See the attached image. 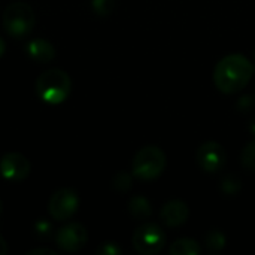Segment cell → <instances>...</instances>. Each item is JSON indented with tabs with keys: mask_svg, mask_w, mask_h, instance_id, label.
Here are the masks:
<instances>
[{
	"mask_svg": "<svg viewBox=\"0 0 255 255\" xmlns=\"http://www.w3.org/2000/svg\"><path fill=\"white\" fill-rule=\"evenodd\" d=\"M254 73L253 63L242 54H230L218 61L214 70L215 87L224 94L239 93L248 85Z\"/></svg>",
	"mask_w": 255,
	"mask_h": 255,
	"instance_id": "obj_1",
	"label": "cell"
},
{
	"mask_svg": "<svg viewBox=\"0 0 255 255\" xmlns=\"http://www.w3.org/2000/svg\"><path fill=\"white\" fill-rule=\"evenodd\" d=\"M34 90L45 103L60 105L70 94L72 79L61 69H49L36 79Z\"/></svg>",
	"mask_w": 255,
	"mask_h": 255,
	"instance_id": "obj_2",
	"label": "cell"
},
{
	"mask_svg": "<svg viewBox=\"0 0 255 255\" xmlns=\"http://www.w3.org/2000/svg\"><path fill=\"white\" fill-rule=\"evenodd\" d=\"M167 158L161 148L149 145L137 151L133 158L131 172L140 181H154L166 169Z\"/></svg>",
	"mask_w": 255,
	"mask_h": 255,
	"instance_id": "obj_3",
	"label": "cell"
},
{
	"mask_svg": "<svg viewBox=\"0 0 255 255\" xmlns=\"http://www.w3.org/2000/svg\"><path fill=\"white\" fill-rule=\"evenodd\" d=\"M36 18L30 4L24 1H15L4 9L3 27L13 37L27 36L34 27Z\"/></svg>",
	"mask_w": 255,
	"mask_h": 255,
	"instance_id": "obj_4",
	"label": "cell"
},
{
	"mask_svg": "<svg viewBox=\"0 0 255 255\" xmlns=\"http://www.w3.org/2000/svg\"><path fill=\"white\" fill-rule=\"evenodd\" d=\"M131 242L139 254H158L166 245V233L157 224H142L134 230Z\"/></svg>",
	"mask_w": 255,
	"mask_h": 255,
	"instance_id": "obj_5",
	"label": "cell"
},
{
	"mask_svg": "<svg viewBox=\"0 0 255 255\" xmlns=\"http://www.w3.org/2000/svg\"><path fill=\"white\" fill-rule=\"evenodd\" d=\"M79 206L78 194L70 188H61L55 191L48 203L49 215L57 221H67L70 220Z\"/></svg>",
	"mask_w": 255,
	"mask_h": 255,
	"instance_id": "obj_6",
	"label": "cell"
},
{
	"mask_svg": "<svg viewBox=\"0 0 255 255\" xmlns=\"http://www.w3.org/2000/svg\"><path fill=\"white\" fill-rule=\"evenodd\" d=\"M227 155L224 148L217 142H205L196 152V161L199 167L206 173H217L226 164Z\"/></svg>",
	"mask_w": 255,
	"mask_h": 255,
	"instance_id": "obj_7",
	"label": "cell"
},
{
	"mask_svg": "<svg viewBox=\"0 0 255 255\" xmlns=\"http://www.w3.org/2000/svg\"><path fill=\"white\" fill-rule=\"evenodd\" d=\"M88 241L87 229L82 224L70 223L64 227H61L55 233V244L60 250L66 253H78L85 247Z\"/></svg>",
	"mask_w": 255,
	"mask_h": 255,
	"instance_id": "obj_8",
	"label": "cell"
},
{
	"mask_svg": "<svg viewBox=\"0 0 255 255\" xmlns=\"http://www.w3.org/2000/svg\"><path fill=\"white\" fill-rule=\"evenodd\" d=\"M31 170V164L22 154L9 152L1 157L0 160V173L4 179L12 182L24 181Z\"/></svg>",
	"mask_w": 255,
	"mask_h": 255,
	"instance_id": "obj_9",
	"label": "cell"
},
{
	"mask_svg": "<svg viewBox=\"0 0 255 255\" xmlns=\"http://www.w3.org/2000/svg\"><path fill=\"white\" fill-rule=\"evenodd\" d=\"M190 215V209L187 206V203L181 202V200H170L167 202L161 212V221L167 226V227H179L182 226Z\"/></svg>",
	"mask_w": 255,
	"mask_h": 255,
	"instance_id": "obj_10",
	"label": "cell"
},
{
	"mask_svg": "<svg viewBox=\"0 0 255 255\" xmlns=\"http://www.w3.org/2000/svg\"><path fill=\"white\" fill-rule=\"evenodd\" d=\"M27 55L33 61L45 64L55 57V48L46 39H33L27 45Z\"/></svg>",
	"mask_w": 255,
	"mask_h": 255,
	"instance_id": "obj_11",
	"label": "cell"
},
{
	"mask_svg": "<svg viewBox=\"0 0 255 255\" xmlns=\"http://www.w3.org/2000/svg\"><path fill=\"white\" fill-rule=\"evenodd\" d=\"M169 253L172 255H200L202 248H200V245L196 241L184 238V239L175 241L172 244Z\"/></svg>",
	"mask_w": 255,
	"mask_h": 255,
	"instance_id": "obj_12",
	"label": "cell"
},
{
	"mask_svg": "<svg viewBox=\"0 0 255 255\" xmlns=\"http://www.w3.org/2000/svg\"><path fill=\"white\" fill-rule=\"evenodd\" d=\"M128 212L137 218V220H145L151 215L152 209H151V203L142 197V196H136L128 202Z\"/></svg>",
	"mask_w": 255,
	"mask_h": 255,
	"instance_id": "obj_13",
	"label": "cell"
},
{
	"mask_svg": "<svg viewBox=\"0 0 255 255\" xmlns=\"http://www.w3.org/2000/svg\"><path fill=\"white\" fill-rule=\"evenodd\" d=\"M206 247L212 253H218L226 247V236L220 230H212L206 236Z\"/></svg>",
	"mask_w": 255,
	"mask_h": 255,
	"instance_id": "obj_14",
	"label": "cell"
},
{
	"mask_svg": "<svg viewBox=\"0 0 255 255\" xmlns=\"http://www.w3.org/2000/svg\"><path fill=\"white\" fill-rule=\"evenodd\" d=\"M242 164L247 170L255 172V139L251 140L242 151Z\"/></svg>",
	"mask_w": 255,
	"mask_h": 255,
	"instance_id": "obj_15",
	"label": "cell"
},
{
	"mask_svg": "<svg viewBox=\"0 0 255 255\" xmlns=\"http://www.w3.org/2000/svg\"><path fill=\"white\" fill-rule=\"evenodd\" d=\"M112 185L118 191H127L131 187V178H130V175L121 172V173L115 175V178L112 181Z\"/></svg>",
	"mask_w": 255,
	"mask_h": 255,
	"instance_id": "obj_16",
	"label": "cell"
},
{
	"mask_svg": "<svg viewBox=\"0 0 255 255\" xmlns=\"http://www.w3.org/2000/svg\"><path fill=\"white\" fill-rule=\"evenodd\" d=\"M96 254L97 255H120L121 254V248H120V245H118V244H115V242H105V244H102V245L97 248Z\"/></svg>",
	"mask_w": 255,
	"mask_h": 255,
	"instance_id": "obj_17",
	"label": "cell"
},
{
	"mask_svg": "<svg viewBox=\"0 0 255 255\" xmlns=\"http://www.w3.org/2000/svg\"><path fill=\"white\" fill-rule=\"evenodd\" d=\"M112 0H93V9L99 15H108L112 10Z\"/></svg>",
	"mask_w": 255,
	"mask_h": 255,
	"instance_id": "obj_18",
	"label": "cell"
},
{
	"mask_svg": "<svg viewBox=\"0 0 255 255\" xmlns=\"http://www.w3.org/2000/svg\"><path fill=\"white\" fill-rule=\"evenodd\" d=\"M34 230H36V235L40 236V238H48L52 232L51 229V224L43 221V220H39L36 224H34Z\"/></svg>",
	"mask_w": 255,
	"mask_h": 255,
	"instance_id": "obj_19",
	"label": "cell"
},
{
	"mask_svg": "<svg viewBox=\"0 0 255 255\" xmlns=\"http://www.w3.org/2000/svg\"><path fill=\"white\" fill-rule=\"evenodd\" d=\"M27 255H57V253L49 248H36V250L28 251Z\"/></svg>",
	"mask_w": 255,
	"mask_h": 255,
	"instance_id": "obj_20",
	"label": "cell"
},
{
	"mask_svg": "<svg viewBox=\"0 0 255 255\" xmlns=\"http://www.w3.org/2000/svg\"><path fill=\"white\" fill-rule=\"evenodd\" d=\"M7 244H6V241H4V238L0 235V255H6L7 254Z\"/></svg>",
	"mask_w": 255,
	"mask_h": 255,
	"instance_id": "obj_21",
	"label": "cell"
},
{
	"mask_svg": "<svg viewBox=\"0 0 255 255\" xmlns=\"http://www.w3.org/2000/svg\"><path fill=\"white\" fill-rule=\"evenodd\" d=\"M4 52H6V43H4V40L0 37V57H3Z\"/></svg>",
	"mask_w": 255,
	"mask_h": 255,
	"instance_id": "obj_22",
	"label": "cell"
},
{
	"mask_svg": "<svg viewBox=\"0 0 255 255\" xmlns=\"http://www.w3.org/2000/svg\"><path fill=\"white\" fill-rule=\"evenodd\" d=\"M1 212H3V205H1V200H0V217H1Z\"/></svg>",
	"mask_w": 255,
	"mask_h": 255,
	"instance_id": "obj_23",
	"label": "cell"
}]
</instances>
